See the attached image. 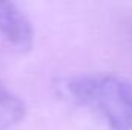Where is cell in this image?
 <instances>
[{"label":"cell","mask_w":132,"mask_h":130,"mask_svg":"<svg viewBox=\"0 0 132 130\" xmlns=\"http://www.w3.org/2000/svg\"><path fill=\"white\" fill-rule=\"evenodd\" d=\"M126 31H128V34H129V37L132 40V18H129L128 23H126Z\"/></svg>","instance_id":"4"},{"label":"cell","mask_w":132,"mask_h":130,"mask_svg":"<svg viewBox=\"0 0 132 130\" xmlns=\"http://www.w3.org/2000/svg\"><path fill=\"white\" fill-rule=\"evenodd\" d=\"M26 116V103L15 90L0 81V130H12Z\"/></svg>","instance_id":"3"},{"label":"cell","mask_w":132,"mask_h":130,"mask_svg":"<svg viewBox=\"0 0 132 130\" xmlns=\"http://www.w3.org/2000/svg\"><path fill=\"white\" fill-rule=\"evenodd\" d=\"M62 95L89 110L109 130H132V80L117 72H88L63 78Z\"/></svg>","instance_id":"1"},{"label":"cell","mask_w":132,"mask_h":130,"mask_svg":"<svg viewBox=\"0 0 132 130\" xmlns=\"http://www.w3.org/2000/svg\"><path fill=\"white\" fill-rule=\"evenodd\" d=\"M34 26L29 17L12 2H0V46L14 52L32 48Z\"/></svg>","instance_id":"2"}]
</instances>
